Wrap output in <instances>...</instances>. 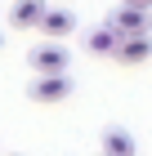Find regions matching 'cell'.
Returning <instances> with one entry per match:
<instances>
[{"instance_id":"cell-1","label":"cell","mask_w":152,"mask_h":156,"mask_svg":"<svg viewBox=\"0 0 152 156\" xmlns=\"http://www.w3.org/2000/svg\"><path fill=\"white\" fill-rule=\"evenodd\" d=\"M27 98L32 103H63V98H72V80L67 72H36V80L27 85Z\"/></svg>"},{"instance_id":"cell-2","label":"cell","mask_w":152,"mask_h":156,"mask_svg":"<svg viewBox=\"0 0 152 156\" xmlns=\"http://www.w3.org/2000/svg\"><path fill=\"white\" fill-rule=\"evenodd\" d=\"M117 36H134V31H152V9H139V5H121L117 13L103 18Z\"/></svg>"},{"instance_id":"cell-3","label":"cell","mask_w":152,"mask_h":156,"mask_svg":"<svg viewBox=\"0 0 152 156\" xmlns=\"http://www.w3.org/2000/svg\"><path fill=\"white\" fill-rule=\"evenodd\" d=\"M112 58L125 62V67H139V62L152 58V31H134V36H121L117 49H112Z\"/></svg>"},{"instance_id":"cell-4","label":"cell","mask_w":152,"mask_h":156,"mask_svg":"<svg viewBox=\"0 0 152 156\" xmlns=\"http://www.w3.org/2000/svg\"><path fill=\"white\" fill-rule=\"evenodd\" d=\"M27 62H32V72H67V49L58 40H45L27 54Z\"/></svg>"},{"instance_id":"cell-5","label":"cell","mask_w":152,"mask_h":156,"mask_svg":"<svg viewBox=\"0 0 152 156\" xmlns=\"http://www.w3.org/2000/svg\"><path fill=\"white\" fill-rule=\"evenodd\" d=\"M40 31H45L49 40H63V36H72V31H76V13L72 9H49L45 5V13H40Z\"/></svg>"},{"instance_id":"cell-6","label":"cell","mask_w":152,"mask_h":156,"mask_svg":"<svg viewBox=\"0 0 152 156\" xmlns=\"http://www.w3.org/2000/svg\"><path fill=\"white\" fill-rule=\"evenodd\" d=\"M49 0H13V13H9V23L18 27V31H27V27L40 23V13H45Z\"/></svg>"},{"instance_id":"cell-7","label":"cell","mask_w":152,"mask_h":156,"mask_svg":"<svg viewBox=\"0 0 152 156\" xmlns=\"http://www.w3.org/2000/svg\"><path fill=\"white\" fill-rule=\"evenodd\" d=\"M117 31H112V27H94V31H90V36H85V49H90V54H98V58H112V49H117Z\"/></svg>"},{"instance_id":"cell-8","label":"cell","mask_w":152,"mask_h":156,"mask_svg":"<svg viewBox=\"0 0 152 156\" xmlns=\"http://www.w3.org/2000/svg\"><path fill=\"white\" fill-rule=\"evenodd\" d=\"M98 147H103L107 156H130V152H134V138H130L125 129H103V138H98Z\"/></svg>"},{"instance_id":"cell-9","label":"cell","mask_w":152,"mask_h":156,"mask_svg":"<svg viewBox=\"0 0 152 156\" xmlns=\"http://www.w3.org/2000/svg\"><path fill=\"white\" fill-rule=\"evenodd\" d=\"M121 5H139V9H152V0H121Z\"/></svg>"}]
</instances>
